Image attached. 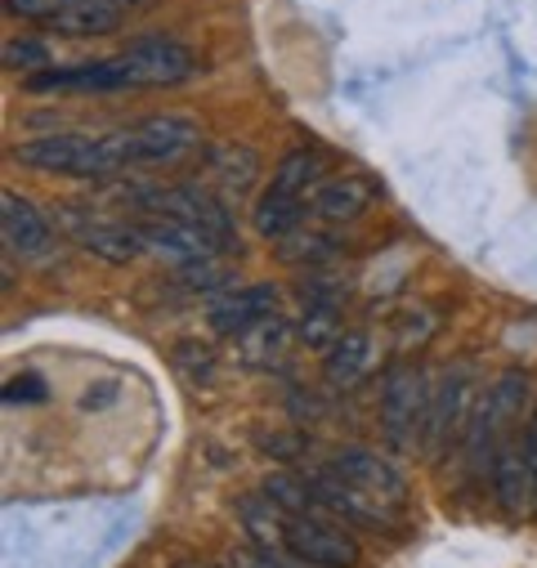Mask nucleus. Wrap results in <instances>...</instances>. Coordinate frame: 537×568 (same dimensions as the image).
<instances>
[{"mask_svg": "<svg viewBox=\"0 0 537 568\" xmlns=\"http://www.w3.org/2000/svg\"><path fill=\"white\" fill-rule=\"evenodd\" d=\"M144 233V246L158 251V255H171L175 264H193V260H215L229 242L215 237L211 229L202 224H189V220H175V215H158L149 224H140Z\"/></svg>", "mask_w": 537, "mask_h": 568, "instance_id": "nucleus-9", "label": "nucleus"}, {"mask_svg": "<svg viewBox=\"0 0 537 568\" xmlns=\"http://www.w3.org/2000/svg\"><path fill=\"white\" fill-rule=\"evenodd\" d=\"M246 559H251L255 568H314V564L296 559L292 550H246Z\"/></svg>", "mask_w": 537, "mask_h": 568, "instance_id": "nucleus-25", "label": "nucleus"}, {"mask_svg": "<svg viewBox=\"0 0 537 568\" xmlns=\"http://www.w3.org/2000/svg\"><path fill=\"white\" fill-rule=\"evenodd\" d=\"M116 6H121L125 14H134V10H149V6H158V0H116Z\"/></svg>", "mask_w": 537, "mask_h": 568, "instance_id": "nucleus-29", "label": "nucleus"}, {"mask_svg": "<svg viewBox=\"0 0 537 568\" xmlns=\"http://www.w3.org/2000/svg\"><path fill=\"white\" fill-rule=\"evenodd\" d=\"M470 403H475V372L470 367H453L444 376V385L430 398V416H426V453L439 457L448 444L466 439L470 430Z\"/></svg>", "mask_w": 537, "mask_h": 568, "instance_id": "nucleus-6", "label": "nucleus"}, {"mask_svg": "<svg viewBox=\"0 0 537 568\" xmlns=\"http://www.w3.org/2000/svg\"><path fill=\"white\" fill-rule=\"evenodd\" d=\"M524 462H528V475H533V488H537V407L524 425Z\"/></svg>", "mask_w": 537, "mask_h": 568, "instance_id": "nucleus-26", "label": "nucleus"}, {"mask_svg": "<svg viewBox=\"0 0 537 568\" xmlns=\"http://www.w3.org/2000/svg\"><path fill=\"white\" fill-rule=\"evenodd\" d=\"M367 202H372V184L367 180H358V175H336V180H327V184H318L314 189V215L318 220H327V224H345V220H358L363 211H367Z\"/></svg>", "mask_w": 537, "mask_h": 568, "instance_id": "nucleus-17", "label": "nucleus"}, {"mask_svg": "<svg viewBox=\"0 0 537 568\" xmlns=\"http://www.w3.org/2000/svg\"><path fill=\"white\" fill-rule=\"evenodd\" d=\"M301 215H305V197L268 184L260 193V202H255V233L260 237H292L301 229Z\"/></svg>", "mask_w": 537, "mask_h": 568, "instance_id": "nucleus-18", "label": "nucleus"}, {"mask_svg": "<svg viewBox=\"0 0 537 568\" xmlns=\"http://www.w3.org/2000/svg\"><path fill=\"white\" fill-rule=\"evenodd\" d=\"M121 134H125V149H130V166L134 171H140V166H171V162L189 158L202 144L197 125L184 121V116H144L134 125H121Z\"/></svg>", "mask_w": 537, "mask_h": 568, "instance_id": "nucleus-5", "label": "nucleus"}, {"mask_svg": "<svg viewBox=\"0 0 537 568\" xmlns=\"http://www.w3.org/2000/svg\"><path fill=\"white\" fill-rule=\"evenodd\" d=\"M287 345H292V327H287V318L274 314V318H264L237 336V358L242 363H268V358L287 354Z\"/></svg>", "mask_w": 537, "mask_h": 568, "instance_id": "nucleus-20", "label": "nucleus"}, {"mask_svg": "<svg viewBox=\"0 0 537 568\" xmlns=\"http://www.w3.org/2000/svg\"><path fill=\"white\" fill-rule=\"evenodd\" d=\"M283 546L314 568H354L358 564V541L332 515H287Z\"/></svg>", "mask_w": 537, "mask_h": 568, "instance_id": "nucleus-4", "label": "nucleus"}, {"mask_svg": "<svg viewBox=\"0 0 537 568\" xmlns=\"http://www.w3.org/2000/svg\"><path fill=\"white\" fill-rule=\"evenodd\" d=\"M41 23L63 37H108L125 23V10L116 0H54Z\"/></svg>", "mask_w": 537, "mask_h": 568, "instance_id": "nucleus-13", "label": "nucleus"}, {"mask_svg": "<svg viewBox=\"0 0 537 568\" xmlns=\"http://www.w3.org/2000/svg\"><path fill=\"white\" fill-rule=\"evenodd\" d=\"M524 398H528V376H524V372H501L497 385L479 398V407H475V416H470V430H466V439H462L466 470H475V475H488V470H493V457L501 453L510 425L519 420Z\"/></svg>", "mask_w": 537, "mask_h": 568, "instance_id": "nucleus-2", "label": "nucleus"}, {"mask_svg": "<svg viewBox=\"0 0 537 568\" xmlns=\"http://www.w3.org/2000/svg\"><path fill=\"white\" fill-rule=\"evenodd\" d=\"M301 341L314 349H332L341 341V310H323V305H305L301 318Z\"/></svg>", "mask_w": 537, "mask_h": 568, "instance_id": "nucleus-21", "label": "nucleus"}, {"mask_svg": "<svg viewBox=\"0 0 537 568\" xmlns=\"http://www.w3.org/2000/svg\"><path fill=\"white\" fill-rule=\"evenodd\" d=\"M77 242L90 255L108 260V264H130L140 251H149L140 224H121V220H81L77 224Z\"/></svg>", "mask_w": 537, "mask_h": 568, "instance_id": "nucleus-16", "label": "nucleus"}, {"mask_svg": "<svg viewBox=\"0 0 537 568\" xmlns=\"http://www.w3.org/2000/svg\"><path fill=\"white\" fill-rule=\"evenodd\" d=\"M372 363V336L367 332H341V341L327 349V363H323V376L327 385H354Z\"/></svg>", "mask_w": 537, "mask_h": 568, "instance_id": "nucleus-19", "label": "nucleus"}, {"mask_svg": "<svg viewBox=\"0 0 537 568\" xmlns=\"http://www.w3.org/2000/svg\"><path fill=\"white\" fill-rule=\"evenodd\" d=\"M0 237H6V246L19 255H41L50 246V224L28 197L0 193Z\"/></svg>", "mask_w": 537, "mask_h": 568, "instance_id": "nucleus-15", "label": "nucleus"}, {"mask_svg": "<svg viewBox=\"0 0 537 568\" xmlns=\"http://www.w3.org/2000/svg\"><path fill=\"white\" fill-rule=\"evenodd\" d=\"M175 568H206V564H175Z\"/></svg>", "mask_w": 537, "mask_h": 568, "instance_id": "nucleus-30", "label": "nucleus"}, {"mask_svg": "<svg viewBox=\"0 0 537 568\" xmlns=\"http://www.w3.org/2000/svg\"><path fill=\"white\" fill-rule=\"evenodd\" d=\"M255 175H260V158H255L251 149H242V144H220V149L206 153V184H211L229 206H237V202L251 193Z\"/></svg>", "mask_w": 537, "mask_h": 568, "instance_id": "nucleus-14", "label": "nucleus"}, {"mask_svg": "<svg viewBox=\"0 0 537 568\" xmlns=\"http://www.w3.org/2000/svg\"><path fill=\"white\" fill-rule=\"evenodd\" d=\"M488 484H493V497L501 501L506 515H528L537 506V488H533V475H528V462H524V439L501 444V453L493 457Z\"/></svg>", "mask_w": 537, "mask_h": 568, "instance_id": "nucleus-12", "label": "nucleus"}, {"mask_svg": "<svg viewBox=\"0 0 537 568\" xmlns=\"http://www.w3.org/2000/svg\"><path fill=\"white\" fill-rule=\"evenodd\" d=\"M278 314V292L268 287V282H251V287H233V292H220L211 301V327L220 336H242L251 332L255 323L274 318Z\"/></svg>", "mask_w": 537, "mask_h": 568, "instance_id": "nucleus-10", "label": "nucleus"}, {"mask_svg": "<svg viewBox=\"0 0 537 568\" xmlns=\"http://www.w3.org/2000/svg\"><path fill=\"white\" fill-rule=\"evenodd\" d=\"M28 90L32 94H112V90H134V85H130V72L121 59H94V63L32 72Z\"/></svg>", "mask_w": 537, "mask_h": 568, "instance_id": "nucleus-8", "label": "nucleus"}, {"mask_svg": "<svg viewBox=\"0 0 537 568\" xmlns=\"http://www.w3.org/2000/svg\"><path fill=\"white\" fill-rule=\"evenodd\" d=\"M287 246H301V251H292V255H283V260H332L336 255V242L332 237H318V233H305V242H287Z\"/></svg>", "mask_w": 537, "mask_h": 568, "instance_id": "nucleus-24", "label": "nucleus"}, {"mask_svg": "<svg viewBox=\"0 0 537 568\" xmlns=\"http://www.w3.org/2000/svg\"><path fill=\"white\" fill-rule=\"evenodd\" d=\"M14 158L32 171L72 175V180H108L116 171H134L121 130H112V134H41V139L19 144Z\"/></svg>", "mask_w": 537, "mask_h": 568, "instance_id": "nucleus-1", "label": "nucleus"}, {"mask_svg": "<svg viewBox=\"0 0 537 568\" xmlns=\"http://www.w3.org/2000/svg\"><path fill=\"white\" fill-rule=\"evenodd\" d=\"M426 385H430V376L422 367H394L385 376L381 425L394 448H417V439L426 435V416H430V398H435V389H426Z\"/></svg>", "mask_w": 537, "mask_h": 568, "instance_id": "nucleus-3", "label": "nucleus"}, {"mask_svg": "<svg viewBox=\"0 0 537 568\" xmlns=\"http://www.w3.org/2000/svg\"><path fill=\"white\" fill-rule=\"evenodd\" d=\"M332 475H341L345 484H354L358 493H367V497H376V501H403V493H408V484H403V475L385 462V457H376V453H367V448H341V453H332Z\"/></svg>", "mask_w": 537, "mask_h": 568, "instance_id": "nucleus-11", "label": "nucleus"}, {"mask_svg": "<svg viewBox=\"0 0 537 568\" xmlns=\"http://www.w3.org/2000/svg\"><path fill=\"white\" fill-rule=\"evenodd\" d=\"M6 6H10L14 14H23V19H37V23H41V19L50 14L54 0H6Z\"/></svg>", "mask_w": 537, "mask_h": 568, "instance_id": "nucleus-28", "label": "nucleus"}, {"mask_svg": "<svg viewBox=\"0 0 537 568\" xmlns=\"http://www.w3.org/2000/svg\"><path fill=\"white\" fill-rule=\"evenodd\" d=\"M180 287L184 292H220L224 287V264H220V255L215 260H193V264H180Z\"/></svg>", "mask_w": 537, "mask_h": 568, "instance_id": "nucleus-22", "label": "nucleus"}, {"mask_svg": "<svg viewBox=\"0 0 537 568\" xmlns=\"http://www.w3.org/2000/svg\"><path fill=\"white\" fill-rule=\"evenodd\" d=\"M6 398L10 403H32V398H45V389H41V381L37 376H23V381H10V389H6Z\"/></svg>", "mask_w": 537, "mask_h": 568, "instance_id": "nucleus-27", "label": "nucleus"}, {"mask_svg": "<svg viewBox=\"0 0 537 568\" xmlns=\"http://www.w3.org/2000/svg\"><path fill=\"white\" fill-rule=\"evenodd\" d=\"M6 68H37V72H45L50 68V50L41 41H14V45H6Z\"/></svg>", "mask_w": 537, "mask_h": 568, "instance_id": "nucleus-23", "label": "nucleus"}, {"mask_svg": "<svg viewBox=\"0 0 537 568\" xmlns=\"http://www.w3.org/2000/svg\"><path fill=\"white\" fill-rule=\"evenodd\" d=\"M130 72V85H180L197 72V54L171 37H144V41H130L116 54Z\"/></svg>", "mask_w": 537, "mask_h": 568, "instance_id": "nucleus-7", "label": "nucleus"}]
</instances>
